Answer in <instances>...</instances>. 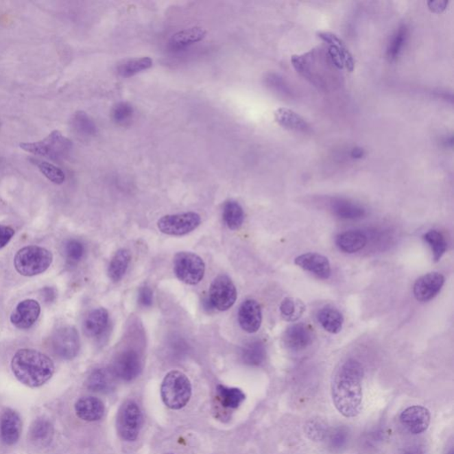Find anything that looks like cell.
Instances as JSON below:
<instances>
[{
    "label": "cell",
    "mask_w": 454,
    "mask_h": 454,
    "mask_svg": "<svg viewBox=\"0 0 454 454\" xmlns=\"http://www.w3.org/2000/svg\"><path fill=\"white\" fill-rule=\"evenodd\" d=\"M363 375L364 371L358 360L349 359L340 366L333 378V402L344 417H356L361 411Z\"/></svg>",
    "instance_id": "cell-1"
},
{
    "label": "cell",
    "mask_w": 454,
    "mask_h": 454,
    "mask_svg": "<svg viewBox=\"0 0 454 454\" xmlns=\"http://www.w3.org/2000/svg\"><path fill=\"white\" fill-rule=\"evenodd\" d=\"M11 368L16 379L29 388L44 385L56 371L49 357L33 349L18 350L12 359Z\"/></svg>",
    "instance_id": "cell-2"
},
{
    "label": "cell",
    "mask_w": 454,
    "mask_h": 454,
    "mask_svg": "<svg viewBox=\"0 0 454 454\" xmlns=\"http://www.w3.org/2000/svg\"><path fill=\"white\" fill-rule=\"evenodd\" d=\"M192 395V385L186 374L180 371L169 372L163 381L161 396L163 403L171 409L186 407Z\"/></svg>",
    "instance_id": "cell-3"
},
{
    "label": "cell",
    "mask_w": 454,
    "mask_h": 454,
    "mask_svg": "<svg viewBox=\"0 0 454 454\" xmlns=\"http://www.w3.org/2000/svg\"><path fill=\"white\" fill-rule=\"evenodd\" d=\"M53 260V254L45 248L27 246L18 250L14 256V265L21 275L32 277L47 271Z\"/></svg>",
    "instance_id": "cell-4"
},
{
    "label": "cell",
    "mask_w": 454,
    "mask_h": 454,
    "mask_svg": "<svg viewBox=\"0 0 454 454\" xmlns=\"http://www.w3.org/2000/svg\"><path fill=\"white\" fill-rule=\"evenodd\" d=\"M20 147L26 152L47 157L54 161L64 158L72 147L71 141L59 131L51 132L43 141L33 143H23Z\"/></svg>",
    "instance_id": "cell-5"
},
{
    "label": "cell",
    "mask_w": 454,
    "mask_h": 454,
    "mask_svg": "<svg viewBox=\"0 0 454 454\" xmlns=\"http://www.w3.org/2000/svg\"><path fill=\"white\" fill-rule=\"evenodd\" d=\"M174 263L177 278L187 285H198L204 277V261L195 253L187 251L178 253Z\"/></svg>",
    "instance_id": "cell-6"
},
{
    "label": "cell",
    "mask_w": 454,
    "mask_h": 454,
    "mask_svg": "<svg viewBox=\"0 0 454 454\" xmlns=\"http://www.w3.org/2000/svg\"><path fill=\"white\" fill-rule=\"evenodd\" d=\"M50 344L53 353L62 359H73L80 350V335L77 330L71 326L56 329L51 335Z\"/></svg>",
    "instance_id": "cell-7"
},
{
    "label": "cell",
    "mask_w": 454,
    "mask_h": 454,
    "mask_svg": "<svg viewBox=\"0 0 454 454\" xmlns=\"http://www.w3.org/2000/svg\"><path fill=\"white\" fill-rule=\"evenodd\" d=\"M143 423L141 408L134 402H126L118 413L117 425L121 438L126 441L137 440Z\"/></svg>",
    "instance_id": "cell-8"
},
{
    "label": "cell",
    "mask_w": 454,
    "mask_h": 454,
    "mask_svg": "<svg viewBox=\"0 0 454 454\" xmlns=\"http://www.w3.org/2000/svg\"><path fill=\"white\" fill-rule=\"evenodd\" d=\"M208 298L211 307L217 311H225L234 307L237 299V290L231 278L224 274L215 278Z\"/></svg>",
    "instance_id": "cell-9"
},
{
    "label": "cell",
    "mask_w": 454,
    "mask_h": 454,
    "mask_svg": "<svg viewBox=\"0 0 454 454\" xmlns=\"http://www.w3.org/2000/svg\"><path fill=\"white\" fill-rule=\"evenodd\" d=\"M201 222V216L198 213H186L163 217L157 222V226L163 234L183 236L195 231Z\"/></svg>",
    "instance_id": "cell-10"
},
{
    "label": "cell",
    "mask_w": 454,
    "mask_h": 454,
    "mask_svg": "<svg viewBox=\"0 0 454 454\" xmlns=\"http://www.w3.org/2000/svg\"><path fill=\"white\" fill-rule=\"evenodd\" d=\"M141 368V360L139 354L135 350H128L117 356L112 371L117 378L130 381L139 377Z\"/></svg>",
    "instance_id": "cell-11"
},
{
    "label": "cell",
    "mask_w": 454,
    "mask_h": 454,
    "mask_svg": "<svg viewBox=\"0 0 454 454\" xmlns=\"http://www.w3.org/2000/svg\"><path fill=\"white\" fill-rule=\"evenodd\" d=\"M41 313V307L34 299L20 302L11 314L10 320L15 328L29 329L37 322Z\"/></svg>",
    "instance_id": "cell-12"
},
{
    "label": "cell",
    "mask_w": 454,
    "mask_h": 454,
    "mask_svg": "<svg viewBox=\"0 0 454 454\" xmlns=\"http://www.w3.org/2000/svg\"><path fill=\"white\" fill-rule=\"evenodd\" d=\"M444 277L440 272H429L418 278L414 285V295L416 300L429 302L441 291Z\"/></svg>",
    "instance_id": "cell-13"
},
{
    "label": "cell",
    "mask_w": 454,
    "mask_h": 454,
    "mask_svg": "<svg viewBox=\"0 0 454 454\" xmlns=\"http://www.w3.org/2000/svg\"><path fill=\"white\" fill-rule=\"evenodd\" d=\"M401 422L411 434H420L428 429L431 423V414L422 405H413L402 411Z\"/></svg>",
    "instance_id": "cell-14"
},
{
    "label": "cell",
    "mask_w": 454,
    "mask_h": 454,
    "mask_svg": "<svg viewBox=\"0 0 454 454\" xmlns=\"http://www.w3.org/2000/svg\"><path fill=\"white\" fill-rule=\"evenodd\" d=\"M319 37L330 45L328 54L335 66L339 69L345 68L348 71H353L354 69L353 56L341 39L329 32H320Z\"/></svg>",
    "instance_id": "cell-15"
},
{
    "label": "cell",
    "mask_w": 454,
    "mask_h": 454,
    "mask_svg": "<svg viewBox=\"0 0 454 454\" xmlns=\"http://www.w3.org/2000/svg\"><path fill=\"white\" fill-rule=\"evenodd\" d=\"M23 431L22 419L17 411L7 409L0 417V437L7 446H14L20 440Z\"/></svg>",
    "instance_id": "cell-16"
},
{
    "label": "cell",
    "mask_w": 454,
    "mask_h": 454,
    "mask_svg": "<svg viewBox=\"0 0 454 454\" xmlns=\"http://www.w3.org/2000/svg\"><path fill=\"white\" fill-rule=\"evenodd\" d=\"M238 320L245 332L253 334L259 331L262 324V310L259 302L253 299L242 302L239 309Z\"/></svg>",
    "instance_id": "cell-17"
},
{
    "label": "cell",
    "mask_w": 454,
    "mask_h": 454,
    "mask_svg": "<svg viewBox=\"0 0 454 454\" xmlns=\"http://www.w3.org/2000/svg\"><path fill=\"white\" fill-rule=\"evenodd\" d=\"M295 264L302 270L311 272L318 278L326 280L331 276V265L326 256L318 253H307L298 256Z\"/></svg>",
    "instance_id": "cell-18"
},
{
    "label": "cell",
    "mask_w": 454,
    "mask_h": 454,
    "mask_svg": "<svg viewBox=\"0 0 454 454\" xmlns=\"http://www.w3.org/2000/svg\"><path fill=\"white\" fill-rule=\"evenodd\" d=\"M311 342H313V332L307 324H293L284 334V344L286 347L295 352L304 350Z\"/></svg>",
    "instance_id": "cell-19"
},
{
    "label": "cell",
    "mask_w": 454,
    "mask_h": 454,
    "mask_svg": "<svg viewBox=\"0 0 454 454\" xmlns=\"http://www.w3.org/2000/svg\"><path fill=\"white\" fill-rule=\"evenodd\" d=\"M75 411L81 420L90 422H97L104 416L105 405L101 399L95 396H84L75 403Z\"/></svg>",
    "instance_id": "cell-20"
},
{
    "label": "cell",
    "mask_w": 454,
    "mask_h": 454,
    "mask_svg": "<svg viewBox=\"0 0 454 454\" xmlns=\"http://www.w3.org/2000/svg\"><path fill=\"white\" fill-rule=\"evenodd\" d=\"M368 241V235L361 230H350L339 235L335 243L343 252L353 254L364 249Z\"/></svg>",
    "instance_id": "cell-21"
},
{
    "label": "cell",
    "mask_w": 454,
    "mask_h": 454,
    "mask_svg": "<svg viewBox=\"0 0 454 454\" xmlns=\"http://www.w3.org/2000/svg\"><path fill=\"white\" fill-rule=\"evenodd\" d=\"M29 440L38 447L49 446L53 442L54 429L50 420L38 418L33 422L29 429Z\"/></svg>",
    "instance_id": "cell-22"
},
{
    "label": "cell",
    "mask_w": 454,
    "mask_h": 454,
    "mask_svg": "<svg viewBox=\"0 0 454 454\" xmlns=\"http://www.w3.org/2000/svg\"><path fill=\"white\" fill-rule=\"evenodd\" d=\"M110 320L108 311L105 308H97L91 311L84 322V334L89 337H98L107 329Z\"/></svg>",
    "instance_id": "cell-23"
},
{
    "label": "cell",
    "mask_w": 454,
    "mask_h": 454,
    "mask_svg": "<svg viewBox=\"0 0 454 454\" xmlns=\"http://www.w3.org/2000/svg\"><path fill=\"white\" fill-rule=\"evenodd\" d=\"M331 210L335 216L342 219H359L366 215V210L361 205L343 198L333 200Z\"/></svg>",
    "instance_id": "cell-24"
},
{
    "label": "cell",
    "mask_w": 454,
    "mask_h": 454,
    "mask_svg": "<svg viewBox=\"0 0 454 454\" xmlns=\"http://www.w3.org/2000/svg\"><path fill=\"white\" fill-rule=\"evenodd\" d=\"M274 119L278 125L289 131L307 132L309 130L304 118L289 108H278L274 112Z\"/></svg>",
    "instance_id": "cell-25"
},
{
    "label": "cell",
    "mask_w": 454,
    "mask_h": 454,
    "mask_svg": "<svg viewBox=\"0 0 454 454\" xmlns=\"http://www.w3.org/2000/svg\"><path fill=\"white\" fill-rule=\"evenodd\" d=\"M317 319L322 328L330 334H338L343 328V314L334 307H325L320 309L318 311Z\"/></svg>",
    "instance_id": "cell-26"
},
{
    "label": "cell",
    "mask_w": 454,
    "mask_h": 454,
    "mask_svg": "<svg viewBox=\"0 0 454 454\" xmlns=\"http://www.w3.org/2000/svg\"><path fill=\"white\" fill-rule=\"evenodd\" d=\"M115 374L107 368H99L90 374L87 387L93 392L106 393L115 388Z\"/></svg>",
    "instance_id": "cell-27"
},
{
    "label": "cell",
    "mask_w": 454,
    "mask_h": 454,
    "mask_svg": "<svg viewBox=\"0 0 454 454\" xmlns=\"http://www.w3.org/2000/svg\"><path fill=\"white\" fill-rule=\"evenodd\" d=\"M206 30L201 27H193V28L180 30L172 36L169 40V45L172 49L180 50L189 47L190 45L198 43L205 38Z\"/></svg>",
    "instance_id": "cell-28"
},
{
    "label": "cell",
    "mask_w": 454,
    "mask_h": 454,
    "mask_svg": "<svg viewBox=\"0 0 454 454\" xmlns=\"http://www.w3.org/2000/svg\"><path fill=\"white\" fill-rule=\"evenodd\" d=\"M131 254L129 250L121 249L117 250L112 257L110 265H108V274L114 283H118L125 276L128 270L130 263H131Z\"/></svg>",
    "instance_id": "cell-29"
},
{
    "label": "cell",
    "mask_w": 454,
    "mask_h": 454,
    "mask_svg": "<svg viewBox=\"0 0 454 454\" xmlns=\"http://www.w3.org/2000/svg\"><path fill=\"white\" fill-rule=\"evenodd\" d=\"M241 358L245 364L259 366L264 363L266 358L265 344L259 340H253L244 345L241 350Z\"/></svg>",
    "instance_id": "cell-30"
},
{
    "label": "cell",
    "mask_w": 454,
    "mask_h": 454,
    "mask_svg": "<svg viewBox=\"0 0 454 454\" xmlns=\"http://www.w3.org/2000/svg\"><path fill=\"white\" fill-rule=\"evenodd\" d=\"M223 220L229 229H240L244 221V211L241 204L235 201H227L223 208Z\"/></svg>",
    "instance_id": "cell-31"
},
{
    "label": "cell",
    "mask_w": 454,
    "mask_h": 454,
    "mask_svg": "<svg viewBox=\"0 0 454 454\" xmlns=\"http://www.w3.org/2000/svg\"><path fill=\"white\" fill-rule=\"evenodd\" d=\"M423 239L431 248L435 262L440 261L447 250V242L443 234L438 230H429L423 235Z\"/></svg>",
    "instance_id": "cell-32"
},
{
    "label": "cell",
    "mask_w": 454,
    "mask_h": 454,
    "mask_svg": "<svg viewBox=\"0 0 454 454\" xmlns=\"http://www.w3.org/2000/svg\"><path fill=\"white\" fill-rule=\"evenodd\" d=\"M153 65L152 59L150 57H141V58H133L126 60L118 67L117 71L123 77H132L136 74L150 69Z\"/></svg>",
    "instance_id": "cell-33"
},
{
    "label": "cell",
    "mask_w": 454,
    "mask_h": 454,
    "mask_svg": "<svg viewBox=\"0 0 454 454\" xmlns=\"http://www.w3.org/2000/svg\"><path fill=\"white\" fill-rule=\"evenodd\" d=\"M281 316L289 322H295L304 313V302L298 299L287 298L281 302L280 307Z\"/></svg>",
    "instance_id": "cell-34"
},
{
    "label": "cell",
    "mask_w": 454,
    "mask_h": 454,
    "mask_svg": "<svg viewBox=\"0 0 454 454\" xmlns=\"http://www.w3.org/2000/svg\"><path fill=\"white\" fill-rule=\"evenodd\" d=\"M221 403L227 408H238L246 398L242 390L237 388H227L226 386L217 387Z\"/></svg>",
    "instance_id": "cell-35"
},
{
    "label": "cell",
    "mask_w": 454,
    "mask_h": 454,
    "mask_svg": "<svg viewBox=\"0 0 454 454\" xmlns=\"http://www.w3.org/2000/svg\"><path fill=\"white\" fill-rule=\"evenodd\" d=\"M407 37L408 29L405 25L401 26V28L396 30L395 35L393 36L392 41L389 44L388 49H387V57H388L390 62L398 59L399 54L403 50Z\"/></svg>",
    "instance_id": "cell-36"
},
{
    "label": "cell",
    "mask_w": 454,
    "mask_h": 454,
    "mask_svg": "<svg viewBox=\"0 0 454 454\" xmlns=\"http://www.w3.org/2000/svg\"><path fill=\"white\" fill-rule=\"evenodd\" d=\"M33 163L38 166L42 174L51 182L60 184L65 181V174L62 169L51 163L40 161V160H33Z\"/></svg>",
    "instance_id": "cell-37"
},
{
    "label": "cell",
    "mask_w": 454,
    "mask_h": 454,
    "mask_svg": "<svg viewBox=\"0 0 454 454\" xmlns=\"http://www.w3.org/2000/svg\"><path fill=\"white\" fill-rule=\"evenodd\" d=\"M73 127L75 132L84 136H93L96 133L95 123L84 112H77L75 115Z\"/></svg>",
    "instance_id": "cell-38"
},
{
    "label": "cell",
    "mask_w": 454,
    "mask_h": 454,
    "mask_svg": "<svg viewBox=\"0 0 454 454\" xmlns=\"http://www.w3.org/2000/svg\"><path fill=\"white\" fill-rule=\"evenodd\" d=\"M64 253L68 261L72 264L80 262L86 253L84 244L77 240H69L67 241L64 247Z\"/></svg>",
    "instance_id": "cell-39"
},
{
    "label": "cell",
    "mask_w": 454,
    "mask_h": 454,
    "mask_svg": "<svg viewBox=\"0 0 454 454\" xmlns=\"http://www.w3.org/2000/svg\"><path fill=\"white\" fill-rule=\"evenodd\" d=\"M133 108L126 102H120L114 108L113 118L119 125H125L132 119Z\"/></svg>",
    "instance_id": "cell-40"
},
{
    "label": "cell",
    "mask_w": 454,
    "mask_h": 454,
    "mask_svg": "<svg viewBox=\"0 0 454 454\" xmlns=\"http://www.w3.org/2000/svg\"><path fill=\"white\" fill-rule=\"evenodd\" d=\"M153 291L150 287H143L139 289L138 301L139 304L143 307H150L153 304Z\"/></svg>",
    "instance_id": "cell-41"
},
{
    "label": "cell",
    "mask_w": 454,
    "mask_h": 454,
    "mask_svg": "<svg viewBox=\"0 0 454 454\" xmlns=\"http://www.w3.org/2000/svg\"><path fill=\"white\" fill-rule=\"evenodd\" d=\"M14 234V230L12 227L0 225V249L7 246Z\"/></svg>",
    "instance_id": "cell-42"
},
{
    "label": "cell",
    "mask_w": 454,
    "mask_h": 454,
    "mask_svg": "<svg viewBox=\"0 0 454 454\" xmlns=\"http://www.w3.org/2000/svg\"><path fill=\"white\" fill-rule=\"evenodd\" d=\"M346 432L339 431L335 433V435H333L331 438V443L333 446H335V448H340L341 446H343L345 443H346Z\"/></svg>",
    "instance_id": "cell-43"
},
{
    "label": "cell",
    "mask_w": 454,
    "mask_h": 454,
    "mask_svg": "<svg viewBox=\"0 0 454 454\" xmlns=\"http://www.w3.org/2000/svg\"><path fill=\"white\" fill-rule=\"evenodd\" d=\"M42 298H44L45 302H53L57 298L56 290L53 287H45Z\"/></svg>",
    "instance_id": "cell-44"
},
{
    "label": "cell",
    "mask_w": 454,
    "mask_h": 454,
    "mask_svg": "<svg viewBox=\"0 0 454 454\" xmlns=\"http://www.w3.org/2000/svg\"><path fill=\"white\" fill-rule=\"evenodd\" d=\"M448 4L447 1H431L428 3L429 8L434 13H441L446 9Z\"/></svg>",
    "instance_id": "cell-45"
},
{
    "label": "cell",
    "mask_w": 454,
    "mask_h": 454,
    "mask_svg": "<svg viewBox=\"0 0 454 454\" xmlns=\"http://www.w3.org/2000/svg\"><path fill=\"white\" fill-rule=\"evenodd\" d=\"M402 454H425V451L420 446H410Z\"/></svg>",
    "instance_id": "cell-46"
},
{
    "label": "cell",
    "mask_w": 454,
    "mask_h": 454,
    "mask_svg": "<svg viewBox=\"0 0 454 454\" xmlns=\"http://www.w3.org/2000/svg\"><path fill=\"white\" fill-rule=\"evenodd\" d=\"M364 150H363L362 148L356 147L353 150L350 156H352L353 158L359 159L364 156Z\"/></svg>",
    "instance_id": "cell-47"
},
{
    "label": "cell",
    "mask_w": 454,
    "mask_h": 454,
    "mask_svg": "<svg viewBox=\"0 0 454 454\" xmlns=\"http://www.w3.org/2000/svg\"><path fill=\"white\" fill-rule=\"evenodd\" d=\"M448 454H453V449L451 450V452H450L449 453H448Z\"/></svg>",
    "instance_id": "cell-48"
}]
</instances>
